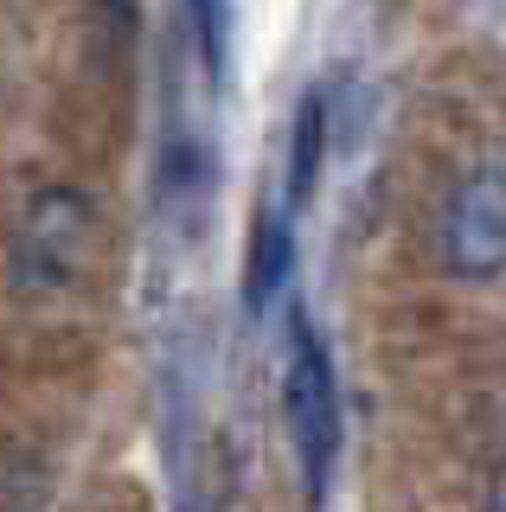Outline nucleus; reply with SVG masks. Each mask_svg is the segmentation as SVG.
<instances>
[{
  "label": "nucleus",
  "mask_w": 506,
  "mask_h": 512,
  "mask_svg": "<svg viewBox=\"0 0 506 512\" xmlns=\"http://www.w3.org/2000/svg\"><path fill=\"white\" fill-rule=\"evenodd\" d=\"M97 263V205L84 199V186L45 180L20 199V212L7 224V282L13 295H65L90 276Z\"/></svg>",
  "instance_id": "1"
},
{
  "label": "nucleus",
  "mask_w": 506,
  "mask_h": 512,
  "mask_svg": "<svg viewBox=\"0 0 506 512\" xmlns=\"http://www.w3.org/2000/svg\"><path fill=\"white\" fill-rule=\"evenodd\" d=\"M282 429L295 448V474H302L308 506H327L340 468V442H346V416H340V378H334V352H327L321 327L308 314H295L289 327V372H282Z\"/></svg>",
  "instance_id": "2"
},
{
  "label": "nucleus",
  "mask_w": 506,
  "mask_h": 512,
  "mask_svg": "<svg viewBox=\"0 0 506 512\" xmlns=\"http://www.w3.org/2000/svg\"><path fill=\"white\" fill-rule=\"evenodd\" d=\"M430 250L455 282H500L506 276V154L462 167L436 199Z\"/></svg>",
  "instance_id": "3"
},
{
  "label": "nucleus",
  "mask_w": 506,
  "mask_h": 512,
  "mask_svg": "<svg viewBox=\"0 0 506 512\" xmlns=\"http://www.w3.org/2000/svg\"><path fill=\"white\" fill-rule=\"evenodd\" d=\"M295 276V224L289 205H257L250 218V250H244V301L250 308H270Z\"/></svg>",
  "instance_id": "4"
},
{
  "label": "nucleus",
  "mask_w": 506,
  "mask_h": 512,
  "mask_svg": "<svg viewBox=\"0 0 506 512\" xmlns=\"http://www.w3.org/2000/svg\"><path fill=\"white\" fill-rule=\"evenodd\" d=\"M321 154H327V90L308 84L302 103H295V122H289V167H282V199L308 205L314 186H321Z\"/></svg>",
  "instance_id": "5"
},
{
  "label": "nucleus",
  "mask_w": 506,
  "mask_h": 512,
  "mask_svg": "<svg viewBox=\"0 0 506 512\" xmlns=\"http://www.w3.org/2000/svg\"><path fill=\"white\" fill-rule=\"evenodd\" d=\"M186 13H193V32H199V52H205V77H225V39H231V13L225 0H186Z\"/></svg>",
  "instance_id": "6"
},
{
  "label": "nucleus",
  "mask_w": 506,
  "mask_h": 512,
  "mask_svg": "<svg viewBox=\"0 0 506 512\" xmlns=\"http://www.w3.org/2000/svg\"><path fill=\"white\" fill-rule=\"evenodd\" d=\"M487 512H506V468L487 480Z\"/></svg>",
  "instance_id": "7"
}]
</instances>
